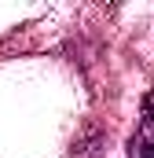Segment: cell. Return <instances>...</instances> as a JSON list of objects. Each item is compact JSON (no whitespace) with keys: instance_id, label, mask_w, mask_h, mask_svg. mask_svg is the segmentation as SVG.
<instances>
[{"instance_id":"6da1fadb","label":"cell","mask_w":154,"mask_h":158,"mask_svg":"<svg viewBox=\"0 0 154 158\" xmlns=\"http://www.w3.org/2000/svg\"><path fill=\"white\" fill-rule=\"evenodd\" d=\"M132 158H154V96L147 99L140 132H136V140H132Z\"/></svg>"}]
</instances>
